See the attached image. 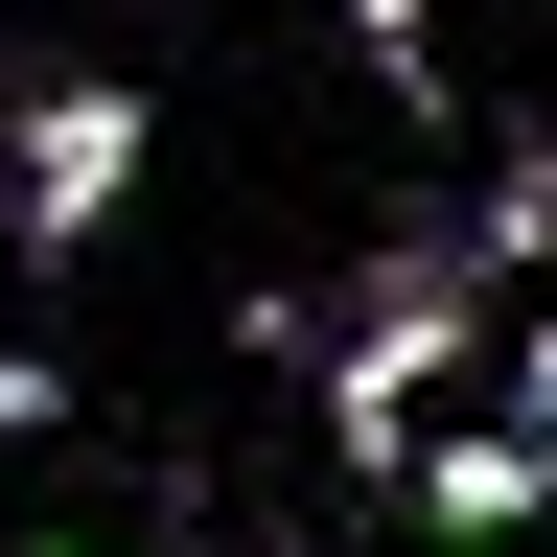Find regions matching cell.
Listing matches in <instances>:
<instances>
[{
  "label": "cell",
  "mask_w": 557,
  "mask_h": 557,
  "mask_svg": "<svg viewBox=\"0 0 557 557\" xmlns=\"http://www.w3.org/2000/svg\"><path fill=\"white\" fill-rule=\"evenodd\" d=\"M465 325H487V256H465V233H395V256H372V302L325 325V442H348V465H418V442H442Z\"/></svg>",
  "instance_id": "cell-1"
},
{
  "label": "cell",
  "mask_w": 557,
  "mask_h": 557,
  "mask_svg": "<svg viewBox=\"0 0 557 557\" xmlns=\"http://www.w3.org/2000/svg\"><path fill=\"white\" fill-rule=\"evenodd\" d=\"M139 116L116 70H0V209H24V256H94L116 233V186H139Z\"/></svg>",
  "instance_id": "cell-2"
},
{
  "label": "cell",
  "mask_w": 557,
  "mask_h": 557,
  "mask_svg": "<svg viewBox=\"0 0 557 557\" xmlns=\"http://www.w3.org/2000/svg\"><path fill=\"white\" fill-rule=\"evenodd\" d=\"M395 487H418L442 534H534V511H557V442H534V418H442Z\"/></svg>",
  "instance_id": "cell-3"
},
{
  "label": "cell",
  "mask_w": 557,
  "mask_h": 557,
  "mask_svg": "<svg viewBox=\"0 0 557 557\" xmlns=\"http://www.w3.org/2000/svg\"><path fill=\"white\" fill-rule=\"evenodd\" d=\"M465 256H487V278H557V116H534L511 163L465 186Z\"/></svg>",
  "instance_id": "cell-4"
},
{
  "label": "cell",
  "mask_w": 557,
  "mask_h": 557,
  "mask_svg": "<svg viewBox=\"0 0 557 557\" xmlns=\"http://www.w3.org/2000/svg\"><path fill=\"white\" fill-rule=\"evenodd\" d=\"M348 47H372L395 116H442V0H348Z\"/></svg>",
  "instance_id": "cell-5"
},
{
  "label": "cell",
  "mask_w": 557,
  "mask_h": 557,
  "mask_svg": "<svg viewBox=\"0 0 557 557\" xmlns=\"http://www.w3.org/2000/svg\"><path fill=\"white\" fill-rule=\"evenodd\" d=\"M511 418H534V442H557V325H534V348H511Z\"/></svg>",
  "instance_id": "cell-6"
},
{
  "label": "cell",
  "mask_w": 557,
  "mask_h": 557,
  "mask_svg": "<svg viewBox=\"0 0 557 557\" xmlns=\"http://www.w3.org/2000/svg\"><path fill=\"white\" fill-rule=\"evenodd\" d=\"M24 557H94V534H24Z\"/></svg>",
  "instance_id": "cell-7"
},
{
  "label": "cell",
  "mask_w": 557,
  "mask_h": 557,
  "mask_svg": "<svg viewBox=\"0 0 557 557\" xmlns=\"http://www.w3.org/2000/svg\"><path fill=\"white\" fill-rule=\"evenodd\" d=\"M0 256H24V209H0Z\"/></svg>",
  "instance_id": "cell-8"
}]
</instances>
